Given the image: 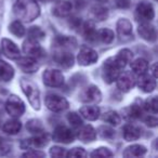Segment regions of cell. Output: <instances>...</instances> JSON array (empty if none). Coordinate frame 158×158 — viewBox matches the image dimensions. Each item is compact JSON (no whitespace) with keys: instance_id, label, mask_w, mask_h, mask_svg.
I'll return each instance as SVG.
<instances>
[{"instance_id":"obj_1","label":"cell","mask_w":158,"mask_h":158,"mask_svg":"<svg viewBox=\"0 0 158 158\" xmlns=\"http://www.w3.org/2000/svg\"><path fill=\"white\" fill-rule=\"evenodd\" d=\"M13 11L15 16L23 22H31L40 15V8L36 0H16Z\"/></svg>"},{"instance_id":"obj_2","label":"cell","mask_w":158,"mask_h":158,"mask_svg":"<svg viewBox=\"0 0 158 158\" xmlns=\"http://www.w3.org/2000/svg\"><path fill=\"white\" fill-rule=\"evenodd\" d=\"M21 87L24 92V94L27 97L28 102L34 110H39L40 108V92L38 87L34 82L27 79H22L21 80Z\"/></svg>"},{"instance_id":"obj_3","label":"cell","mask_w":158,"mask_h":158,"mask_svg":"<svg viewBox=\"0 0 158 158\" xmlns=\"http://www.w3.org/2000/svg\"><path fill=\"white\" fill-rule=\"evenodd\" d=\"M120 68L116 64L114 60V56L108 57L103 64L102 67V77H103L104 81L107 84H112L117 79V77L120 74Z\"/></svg>"},{"instance_id":"obj_4","label":"cell","mask_w":158,"mask_h":158,"mask_svg":"<svg viewBox=\"0 0 158 158\" xmlns=\"http://www.w3.org/2000/svg\"><path fill=\"white\" fill-rule=\"evenodd\" d=\"M6 110L10 116L18 118L25 113V104L16 95H10L6 103Z\"/></svg>"},{"instance_id":"obj_5","label":"cell","mask_w":158,"mask_h":158,"mask_svg":"<svg viewBox=\"0 0 158 158\" xmlns=\"http://www.w3.org/2000/svg\"><path fill=\"white\" fill-rule=\"evenodd\" d=\"M46 106L54 113H60L68 108V102L65 98L57 94H49L44 100Z\"/></svg>"},{"instance_id":"obj_6","label":"cell","mask_w":158,"mask_h":158,"mask_svg":"<svg viewBox=\"0 0 158 158\" xmlns=\"http://www.w3.org/2000/svg\"><path fill=\"white\" fill-rule=\"evenodd\" d=\"M42 79L46 86L52 87V88H56V87H61L64 84V76L60 70L53 69V68H49L46 69L42 75Z\"/></svg>"},{"instance_id":"obj_7","label":"cell","mask_w":158,"mask_h":158,"mask_svg":"<svg viewBox=\"0 0 158 158\" xmlns=\"http://www.w3.org/2000/svg\"><path fill=\"white\" fill-rule=\"evenodd\" d=\"M23 51H24L25 54L34 57V59H39V57L44 56V51L39 44V42L37 40L31 39V38H28V39H26L24 41Z\"/></svg>"},{"instance_id":"obj_8","label":"cell","mask_w":158,"mask_h":158,"mask_svg":"<svg viewBox=\"0 0 158 158\" xmlns=\"http://www.w3.org/2000/svg\"><path fill=\"white\" fill-rule=\"evenodd\" d=\"M98 59H99L98 53L93 49L89 48V47H82L80 49V51H79L78 56H77L78 63L82 66L92 65L98 61Z\"/></svg>"},{"instance_id":"obj_9","label":"cell","mask_w":158,"mask_h":158,"mask_svg":"<svg viewBox=\"0 0 158 158\" xmlns=\"http://www.w3.org/2000/svg\"><path fill=\"white\" fill-rule=\"evenodd\" d=\"M75 139V134L69 128H67L66 126H57L54 129L53 132V140L55 142H60V143H68L73 142Z\"/></svg>"},{"instance_id":"obj_10","label":"cell","mask_w":158,"mask_h":158,"mask_svg":"<svg viewBox=\"0 0 158 158\" xmlns=\"http://www.w3.org/2000/svg\"><path fill=\"white\" fill-rule=\"evenodd\" d=\"M80 100L85 103H99L102 100V93L100 89L95 86H89L80 93Z\"/></svg>"},{"instance_id":"obj_11","label":"cell","mask_w":158,"mask_h":158,"mask_svg":"<svg viewBox=\"0 0 158 158\" xmlns=\"http://www.w3.org/2000/svg\"><path fill=\"white\" fill-rule=\"evenodd\" d=\"M53 59L60 66L64 68L72 67L74 64V56L69 50H65V49H56L53 54Z\"/></svg>"},{"instance_id":"obj_12","label":"cell","mask_w":158,"mask_h":158,"mask_svg":"<svg viewBox=\"0 0 158 158\" xmlns=\"http://www.w3.org/2000/svg\"><path fill=\"white\" fill-rule=\"evenodd\" d=\"M136 18L142 22H149L155 18V10L152 3L141 2L136 7Z\"/></svg>"},{"instance_id":"obj_13","label":"cell","mask_w":158,"mask_h":158,"mask_svg":"<svg viewBox=\"0 0 158 158\" xmlns=\"http://www.w3.org/2000/svg\"><path fill=\"white\" fill-rule=\"evenodd\" d=\"M117 34L121 41H129L133 38L132 24L127 19H120L117 22Z\"/></svg>"},{"instance_id":"obj_14","label":"cell","mask_w":158,"mask_h":158,"mask_svg":"<svg viewBox=\"0 0 158 158\" xmlns=\"http://www.w3.org/2000/svg\"><path fill=\"white\" fill-rule=\"evenodd\" d=\"M116 80H117V88L119 90L123 91V92L130 91L134 87V85H135L134 76L130 72H125L123 74H119V76L117 77Z\"/></svg>"},{"instance_id":"obj_15","label":"cell","mask_w":158,"mask_h":158,"mask_svg":"<svg viewBox=\"0 0 158 158\" xmlns=\"http://www.w3.org/2000/svg\"><path fill=\"white\" fill-rule=\"evenodd\" d=\"M138 33L144 40L149 42H154L157 39V33L156 28L149 22H142L138 28Z\"/></svg>"},{"instance_id":"obj_16","label":"cell","mask_w":158,"mask_h":158,"mask_svg":"<svg viewBox=\"0 0 158 158\" xmlns=\"http://www.w3.org/2000/svg\"><path fill=\"white\" fill-rule=\"evenodd\" d=\"M1 48H2V52L8 59L11 60H18L20 57V49L18 48L15 44L13 41H11L10 39L3 38L1 40Z\"/></svg>"},{"instance_id":"obj_17","label":"cell","mask_w":158,"mask_h":158,"mask_svg":"<svg viewBox=\"0 0 158 158\" xmlns=\"http://www.w3.org/2000/svg\"><path fill=\"white\" fill-rule=\"evenodd\" d=\"M18 65L23 72L28 73V74H33V73L37 72V69L39 68L37 59H34L31 56H26V57L20 56L18 59Z\"/></svg>"},{"instance_id":"obj_18","label":"cell","mask_w":158,"mask_h":158,"mask_svg":"<svg viewBox=\"0 0 158 158\" xmlns=\"http://www.w3.org/2000/svg\"><path fill=\"white\" fill-rule=\"evenodd\" d=\"M138 87L144 92H152L156 88V78H154L152 75H146L144 73L139 77Z\"/></svg>"},{"instance_id":"obj_19","label":"cell","mask_w":158,"mask_h":158,"mask_svg":"<svg viewBox=\"0 0 158 158\" xmlns=\"http://www.w3.org/2000/svg\"><path fill=\"white\" fill-rule=\"evenodd\" d=\"M53 46L55 47V49L72 50L76 48L77 41L74 37H69V36H56L53 40Z\"/></svg>"},{"instance_id":"obj_20","label":"cell","mask_w":158,"mask_h":158,"mask_svg":"<svg viewBox=\"0 0 158 158\" xmlns=\"http://www.w3.org/2000/svg\"><path fill=\"white\" fill-rule=\"evenodd\" d=\"M77 138L82 142H92L97 138V131L90 125L80 126L77 132Z\"/></svg>"},{"instance_id":"obj_21","label":"cell","mask_w":158,"mask_h":158,"mask_svg":"<svg viewBox=\"0 0 158 158\" xmlns=\"http://www.w3.org/2000/svg\"><path fill=\"white\" fill-rule=\"evenodd\" d=\"M49 142V135L44 131L37 133L35 136H33L29 140L24 141V143H26V146H24V148L27 147H36V148H41V147L46 146Z\"/></svg>"},{"instance_id":"obj_22","label":"cell","mask_w":158,"mask_h":158,"mask_svg":"<svg viewBox=\"0 0 158 158\" xmlns=\"http://www.w3.org/2000/svg\"><path fill=\"white\" fill-rule=\"evenodd\" d=\"M73 10V5L70 1L68 0H64V1H60L56 5L53 7L52 12L55 16H59V18H64V16H67L70 14Z\"/></svg>"},{"instance_id":"obj_23","label":"cell","mask_w":158,"mask_h":158,"mask_svg":"<svg viewBox=\"0 0 158 158\" xmlns=\"http://www.w3.org/2000/svg\"><path fill=\"white\" fill-rule=\"evenodd\" d=\"M132 57H133V53L129 49H123L117 53L116 56H114V60L117 65L119 66V68L123 69L128 63L132 61Z\"/></svg>"},{"instance_id":"obj_24","label":"cell","mask_w":158,"mask_h":158,"mask_svg":"<svg viewBox=\"0 0 158 158\" xmlns=\"http://www.w3.org/2000/svg\"><path fill=\"white\" fill-rule=\"evenodd\" d=\"M80 29H81V33L86 40L91 41V42L97 40L95 25L92 21H87L86 23H84V25H81V27H80Z\"/></svg>"},{"instance_id":"obj_25","label":"cell","mask_w":158,"mask_h":158,"mask_svg":"<svg viewBox=\"0 0 158 158\" xmlns=\"http://www.w3.org/2000/svg\"><path fill=\"white\" fill-rule=\"evenodd\" d=\"M80 114L87 120H97L100 117V108L95 105H87L80 108Z\"/></svg>"},{"instance_id":"obj_26","label":"cell","mask_w":158,"mask_h":158,"mask_svg":"<svg viewBox=\"0 0 158 158\" xmlns=\"http://www.w3.org/2000/svg\"><path fill=\"white\" fill-rule=\"evenodd\" d=\"M141 136V130L134 125H126L123 127V138L128 142L138 140Z\"/></svg>"},{"instance_id":"obj_27","label":"cell","mask_w":158,"mask_h":158,"mask_svg":"<svg viewBox=\"0 0 158 158\" xmlns=\"http://www.w3.org/2000/svg\"><path fill=\"white\" fill-rule=\"evenodd\" d=\"M14 76V69L7 62L0 60V79L3 81H10Z\"/></svg>"},{"instance_id":"obj_28","label":"cell","mask_w":158,"mask_h":158,"mask_svg":"<svg viewBox=\"0 0 158 158\" xmlns=\"http://www.w3.org/2000/svg\"><path fill=\"white\" fill-rule=\"evenodd\" d=\"M146 154V147L140 144H133L127 147L123 152L125 157H141Z\"/></svg>"},{"instance_id":"obj_29","label":"cell","mask_w":158,"mask_h":158,"mask_svg":"<svg viewBox=\"0 0 158 158\" xmlns=\"http://www.w3.org/2000/svg\"><path fill=\"white\" fill-rule=\"evenodd\" d=\"M21 128H22V123L18 119H10V120L6 121L2 129L8 134H16L20 132Z\"/></svg>"},{"instance_id":"obj_30","label":"cell","mask_w":158,"mask_h":158,"mask_svg":"<svg viewBox=\"0 0 158 158\" xmlns=\"http://www.w3.org/2000/svg\"><path fill=\"white\" fill-rule=\"evenodd\" d=\"M114 31L108 28H102L97 31V40H100L103 44H110L114 40Z\"/></svg>"},{"instance_id":"obj_31","label":"cell","mask_w":158,"mask_h":158,"mask_svg":"<svg viewBox=\"0 0 158 158\" xmlns=\"http://www.w3.org/2000/svg\"><path fill=\"white\" fill-rule=\"evenodd\" d=\"M131 68L135 74L142 75L146 73V70L148 69V63L144 59H136L135 61L132 62Z\"/></svg>"},{"instance_id":"obj_32","label":"cell","mask_w":158,"mask_h":158,"mask_svg":"<svg viewBox=\"0 0 158 158\" xmlns=\"http://www.w3.org/2000/svg\"><path fill=\"white\" fill-rule=\"evenodd\" d=\"M103 120L112 126H118L120 123V117L115 110H108L103 115Z\"/></svg>"},{"instance_id":"obj_33","label":"cell","mask_w":158,"mask_h":158,"mask_svg":"<svg viewBox=\"0 0 158 158\" xmlns=\"http://www.w3.org/2000/svg\"><path fill=\"white\" fill-rule=\"evenodd\" d=\"M9 31L10 33H12L14 36H16L19 38L23 37L25 35V33H26L25 31V27L23 26L21 21H14L13 23H11V25L9 27Z\"/></svg>"},{"instance_id":"obj_34","label":"cell","mask_w":158,"mask_h":158,"mask_svg":"<svg viewBox=\"0 0 158 158\" xmlns=\"http://www.w3.org/2000/svg\"><path fill=\"white\" fill-rule=\"evenodd\" d=\"M26 128L29 132L34 134L40 133V132L44 131V126H42L41 121L38 120V119H31L29 121H27Z\"/></svg>"},{"instance_id":"obj_35","label":"cell","mask_w":158,"mask_h":158,"mask_svg":"<svg viewBox=\"0 0 158 158\" xmlns=\"http://www.w3.org/2000/svg\"><path fill=\"white\" fill-rule=\"evenodd\" d=\"M145 110L149 112L151 114L156 115L158 112V101L156 97H152L149 99H147L144 103V106H143Z\"/></svg>"},{"instance_id":"obj_36","label":"cell","mask_w":158,"mask_h":158,"mask_svg":"<svg viewBox=\"0 0 158 158\" xmlns=\"http://www.w3.org/2000/svg\"><path fill=\"white\" fill-rule=\"evenodd\" d=\"M92 14L98 21H104L107 19L108 11L103 6H95L94 8H92Z\"/></svg>"},{"instance_id":"obj_37","label":"cell","mask_w":158,"mask_h":158,"mask_svg":"<svg viewBox=\"0 0 158 158\" xmlns=\"http://www.w3.org/2000/svg\"><path fill=\"white\" fill-rule=\"evenodd\" d=\"M44 31H42L40 27H37V26H34V27H31L28 29V38L31 39H34V40H42L44 38Z\"/></svg>"},{"instance_id":"obj_38","label":"cell","mask_w":158,"mask_h":158,"mask_svg":"<svg viewBox=\"0 0 158 158\" xmlns=\"http://www.w3.org/2000/svg\"><path fill=\"white\" fill-rule=\"evenodd\" d=\"M129 115L130 118L132 119H139L143 115V107L138 103H134L133 105L130 106L129 108Z\"/></svg>"},{"instance_id":"obj_39","label":"cell","mask_w":158,"mask_h":158,"mask_svg":"<svg viewBox=\"0 0 158 158\" xmlns=\"http://www.w3.org/2000/svg\"><path fill=\"white\" fill-rule=\"evenodd\" d=\"M67 120H68V123H69L72 126H74V127H80V126L84 123H82V119H81V117H80V115H78L75 112L69 113V114L67 115Z\"/></svg>"},{"instance_id":"obj_40","label":"cell","mask_w":158,"mask_h":158,"mask_svg":"<svg viewBox=\"0 0 158 158\" xmlns=\"http://www.w3.org/2000/svg\"><path fill=\"white\" fill-rule=\"evenodd\" d=\"M113 153L106 147H99L91 153V157H112Z\"/></svg>"},{"instance_id":"obj_41","label":"cell","mask_w":158,"mask_h":158,"mask_svg":"<svg viewBox=\"0 0 158 158\" xmlns=\"http://www.w3.org/2000/svg\"><path fill=\"white\" fill-rule=\"evenodd\" d=\"M66 156L67 157H86L87 153L81 147H75V148L70 149L68 153H66Z\"/></svg>"},{"instance_id":"obj_42","label":"cell","mask_w":158,"mask_h":158,"mask_svg":"<svg viewBox=\"0 0 158 158\" xmlns=\"http://www.w3.org/2000/svg\"><path fill=\"white\" fill-rule=\"evenodd\" d=\"M99 134L104 139H113L115 135V132L113 129L106 127V126H103L99 129Z\"/></svg>"},{"instance_id":"obj_43","label":"cell","mask_w":158,"mask_h":158,"mask_svg":"<svg viewBox=\"0 0 158 158\" xmlns=\"http://www.w3.org/2000/svg\"><path fill=\"white\" fill-rule=\"evenodd\" d=\"M50 155L52 157H56V158L64 157V156H66V149L60 146H53L50 149Z\"/></svg>"},{"instance_id":"obj_44","label":"cell","mask_w":158,"mask_h":158,"mask_svg":"<svg viewBox=\"0 0 158 158\" xmlns=\"http://www.w3.org/2000/svg\"><path fill=\"white\" fill-rule=\"evenodd\" d=\"M23 156L24 157H44V153H42V152L40 151H37V149H31V151H28L27 153L23 154Z\"/></svg>"},{"instance_id":"obj_45","label":"cell","mask_w":158,"mask_h":158,"mask_svg":"<svg viewBox=\"0 0 158 158\" xmlns=\"http://www.w3.org/2000/svg\"><path fill=\"white\" fill-rule=\"evenodd\" d=\"M10 151V145L3 141V139L0 136V155H6Z\"/></svg>"},{"instance_id":"obj_46","label":"cell","mask_w":158,"mask_h":158,"mask_svg":"<svg viewBox=\"0 0 158 158\" xmlns=\"http://www.w3.org/2000/svg\"><path fill=\"white\" fill-rule=\"evenodd\" d=\"M69 25H70V27H73L74 29H78L81 27V21L77 18H73V19H70V21H69Z\"/></svg>"},{"instance_id":"obj_47","label":"cell","mask_w":158,"mask_h":158,"mask_svg":"<svg viewBox=\"0 0 158 158\" xmlns=\"http://www.w3.org/2000/svg\"><path fill=\"white\" fill-rule=\"evenodd\" d=\"M145 123H146V125L149 126V127H156L158 123V120L155 116H148L145 119Z\"/></svg>"},{"instance_id":"obj_48","label":"cell","mask_w":158,"mask_h":158,"mask_svg":"<svg viewBox=\"0 0 158 158\" xmlns=\"http://www.w3.org/2000/svg\"><path fill=\"white\" fill-rule=\"evenodd\" d=\"M116 5L120 9H127V8L130 7V1L129 0H118Z\"/></svg>"},{"instance_id":"obj_49","label":"cell","mask_w":158,"mask_h":158,"mask_svg":"<svg viewBox=\"0 0 158 158\" xmlns=\"http://www.w3.org/2000/svg\"><path fill=\"white\" fill-rule=\"evenodd\" d=\"M156 68H157V63H154L153 65L151 66V73L154 78H157V70H156Z\"/></svg>"},{"instance_id":"obj_50","label":"cell","mask_w":158,"mask_h":158,"mask_svg":"<svg viewBox=\"0 0 158 158\" xmlns=\"http://www.w3.org/2000/svg\"><path fill=\"white\" fill-rule=\"evenodd\" d=\"M98 1H100V2H105V1H107V0H98Z\"/></svg>"},{"instance_id":"obj_51","label":"cell","mask_w":158,"mask_h":158,"mask_svg":"<svg viewBox=\"0 0 158 158\" xmlns=\"http://www.w3.org/2000/svg\"><path fill=\"white\" fill-rule=\"evenodd\" d=\"M1 2H2V0H0V6H1Z\"/></svg>"}]
</instances>
